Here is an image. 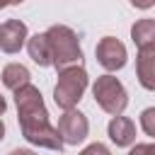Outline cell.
<instances>
[{
	"mask_svg": "<svg viewBox=\"0 0 155 155\" xmlns=\"http://www.w3.org/2000/svg\"><path fill=\"white\" fill-rule=\"evenodd\" d=\"M48 46H51V63L56 70H65L73 65H80L82 61V48H80V39L78 34L65 27V24H51L46 31Z\"/></svg>",
	"mask_w": 155,
	"mask_h": 155,
	"instance_id": "obj_2",
	"label": "cell"
},
{
	"mask_svg": "<svg viewBox=\"0 0 155 155\" xmlns=\"http://www.w3.org/2000/svg\"><path fill=\"white\" fill-rule=\"evenodd\" d=\"M56 128H58L63 143L78 145V143H82V140L87 138V133H90V121H87V116H85L82 111L68 109V111H63V116L58 119V126H56Z\"/></svg>",
	"mask_w": 155,
	"mask_h": 155,
	"instance_id": "obj_5",
	"label": "cell"
},
{
	"mask_svg": "<svg viewBox=\"0 0 155 155\" xmlns=\"http://www.w3.org/2000/svg\"><path fill=\"white\" fill-rule=\"evenodd\" d=\"M131 5L138 7V10H150L155 5V0H131Z\"/></svg>",
	"mask_w": 155,
	"mask_h": 155,
	"instance_id": "obj_16",
	"label": "cell"
},
{
	"mask_svg": "<svg viewBox=\"0 0 155 155\" xmlns=\"http://www.w3.org/2000/svg\"><path fill=\"white\" fill-rule=\"evenodd\" d=\"M94 56H97V63L104 68V70H109V73H114V70H121L124 65H126V46L116 39V36H104V39H99V44H97V48H94Z\"/></svg>",
	"mask_w": 155,
	"mask_h": 155,
	"instance_id": "obj_6",
	"label": "cell"
},
{
	"mask_svg": "<svg viewBox=\"0 0 155 155\" xmlns=\"http://www.w3.org/2000/svg\"><path fill=\"white\" fill-rule=\"evenodd\" d=\"M2 85L7 87V90H12V92H17L19 87H24V85H29V70H27V65H22V63H10V65H5L2 68Z\"/></svg>",
	"mask_w": 155,
	"mask_h": 155,
	"instance_id": "obj_11",
	"label": "cell"
},
{
	"mask_svg": "<svg viewBox=\"0 0 155 155\" xmlns=\"http://www.w3.org/2000/svg\"><path fill=\"white\" fill-rule=\"evenodd\" d=\"M27 24L19 19H7L0 24V51L5 53H17L27 44Z\"/></svg>",
	"mask_w": 155,
	"mask_h": 155,
	"instance_id": "obj_7",
	"label": "cell"
},
{
	"mask_svg": "<svg viewBox=\"0 0 155 155\" xmlns=\"http://www.w3.org/2000/svg\"><path fill=\"white\" fill-rule=\"evenodd\" d=\"M27 51H29V58H31L39 68L53 65V63H51V46H48L46 34H34V36H29V39H27Z\"/></svg>",
	"mask_w": 155,
	"mask_h": 155,
	"instance_id": "obj_10",
	"label": "cell"
},
{
	"mask_svg": "<svg viewBox=\"0 0 155 155\" xmlns=\"http://www.w3.org/2000/svg\"><path fill=\"white\" fill-rule=\"evenodd\" d=\"M140 128L145 131V136L155 138V107H148L140 111Z\"/></svg>",
	"mask_w": 155,
	"mask_h": 155,
	"instance_id": "obj_13",
	"label": "cell"
},
{
	"mask_svg": "<svg viewBox=\"0 0 155 155\" xmlns=\"http://www.w3.org/2000/svg\"><path fill=\"white\" fill-rule=\"evenodd\" d=\"M128 155H155V143H136Z\"/></svg>",
	"mask_w": 155,
	"mask_h": 155,
	"instance_id": "obj_14",
	"label": "cell"
},
{
	"mask_svg": "<svg viewBox=\"0 0 155 155\" xmlns=\"http://www.w3.org/2000/svg\"><path fill=\"white\" fill-rule=\"evenodd\" d=\"M136 78H138L140 87L155 92V46L138 48V56H136Z\"/></svg>",
	"mask_w": 155,
	"mask_h": 155,
	"instance_id": "obj_8",
	"label": "cell"
},
{
	"mask_svg": "<svg viewBox=\"0 0 155 155\" xmlns=\"http://www.w3.org/2000/svg\"><path fill=\"white\" fill-rule=\"evenodd\" d=\"M92 94H94V102L99 104V109H104L107 114L111 116H121V111L126 109L128 104V94H126V87L119 82V78L114 75H99L92 85Z\"/></svg>",
	"mask_w": 155,
	"mask_h": 155,
	"instance_id": "obj_4",
	"label": "cell"
},
{
	"mask_svg": "<svg viewBox=\"0 0 155 155\" xmlns=\"http://www.w3.org/2000/svg\"><path fill=\"white\" fill-rule=\"evenodd\" d=\"M80 155H111V153H109V148L104 143H90Z\"/></svg>",
	"mask_w": 155,
	"mask_h": 155,
	"instance_id": "obj_15",
	"label": "cell"
},
{
	"mask_svg": "<svg viewBox=\"0 0 155 155\" xmlns=\"http://www.w3.org/2000/svg\"><path fill=\"white\" fill-rule=\"evenodd\" d=\"M5 138V124H2V119H0V140Z\"/></svg>",
	"mask_w": 155,
	"mask_h": 155,
	"instance_id": "obj_20",
	"label": "cell"
},
{
	"mask_svg": "<svg viewBox=\"0 0 155 155\" xmlns=\"http://www.w3.org/2000/svg\"><path fill=\"white\" fill-rule=\"evenodd\" d=\"M5 109H7V102H5V97H2V94H0V116H2V114H5Z\"/></svg>",
	"mask_w": 155,
	"mask_h": 155,
	"instance_id": "obj_19",
	"label": "cell"
},
{
	"mask_svg": "<svg viewBox=\"0 0 155 155\" xmlns=\"http://www.w3.org/2000/svg\"><path fill=\"white\" fill-rule=\"evenodd\" d=\"M15 104H17V119H19L22 136L31 145L61 153L65 143H63L58 128L51 126V121H48V109L44 104V97H41L39 87H34L31 82L19 87L15 92Z\"/></svg>",
	"mask_w": 155,
	"mask_h": 155,
	"instance_id": "obj_1",
	"label": "cell"
},
{
	"mask_svg": "<svg viewBox=\"0 0 155 155\" xmlns=\"http://www.w3.org/2000/svg\"><path fill=\"white\" fill-rule=\"evenodd\" d=\"M131 39L138 48H148V46H155V19L150 17H143L138 19L133 27H131Z\"/></svg>",
	"mask_w": 155,
	"mask_h": 155,
	"instance_id": "obj_12",
	"label": "cell"
},
{
	"mask_svg": "<svg viewBox=\"0 0 155 155\" xmlns=\"http://www.w3.org/2000/svg\"><path fill=\"white\" fill-rule=\"evenodd\" d=\"M10 155H36V153L34 150H27V148H15Z\"/></svg>",
	"mask_w": 155,
	"mask_h": 155,
	"instance_id": "obj_17",
	"label": "cell"
},
{
	"mask_svg": "<svg viewBox=\"0 0 155 155\" xmlns=\"http://www.w3.org/2000/svg\"><path fill=\"white\" fill-rule=\"evenodd\" d=\"M87 70L82 65H73V68H65V70H58V82L53 87V102L56 107H61L63 111L68 109H75L78 102L82 99L85 90H87Z\"/></svg>",
	"mask_w": 155,
	"mask_h": 155,
	"instance_id": "obj_3",
	"label": "cell"
},
{
	"mask_svg": "<svg viewBox=\"0 0 155 155\" xmlns=\"http://www.w3.org/2000/svg\"><path fill=\"white\" fill-rule=\"evenodd\" d=\"M107 133H109L111 143H116V148H128L136 143V124L128 116H111Z\"/></svg>",
	"mask_w": 155,
	"mask_h": 155,
	"instance_id": "obj_9",
	"label": "cell"
},
{
	"mask_svg": "<svg viewBox=\"0 0 155 155\" xmlns=\"http://www.w3.org/2000/svg\"><path fill=\"white\" fill-rule=\"evenodd\" d=\"M24 0H0V10L2 7H10V5H22Z\"/></svg>",
	"mask_w": 155,
	"mask_h": 155,
	"instance_id": "obj_18",
	"label": "cell"
}]
</instances>
